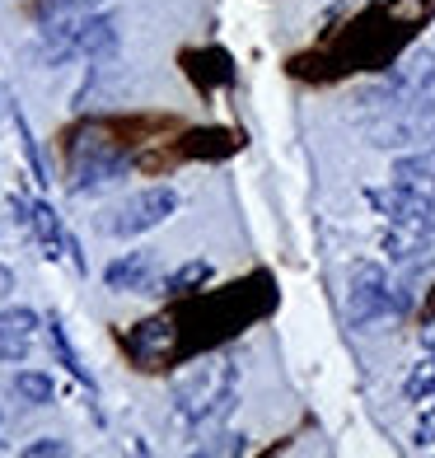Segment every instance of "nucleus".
<instances>
[{
    "mask_svg": "<svg viewBox=\"0 0 435 458\" xmlns=\"http://www.w3.org/2000/svg\"><path fill=\"white\" fill-rule=\"evenodd\" d=\"M267 314H277V276L272 272H248L220 290H197V295L174 300L164 314L141 318L132 327H122V351L127 360L145 374L188 365L206 351H216L225 342H235L243 327L262 323Z\"/></svg>",
    "mask_w": 435,
    "mask_h": 458,
    "instance_id": "obj_1",
    "label": "nucleus"
},
{
    "mask_svg": "<svg viewBox=\"0 0 435 458\" xmlns=\"http://www.w3.org/2000/svg\"><path fill=\"white\" fill-rule=\"evenodd\" d=\"M417 33L422 29L398 10V0H370L356 14L328 24L314 47L290 56L286 75L304 80V85H337V80H351V75H384L417 43Z\"/></svg>",
    "mask_w": 435,
    "mask_h": 458,
    "instance_id": "obj_2",
    "label": "nucleus"
},
{
    "mask_svg": "<svg viewBox=\"0 0 435 458\" xmlns=\"http://www.w3.org/2000/svg\"><path fill=\"white\" fill-rule=\"evenodd\" d=\"M178 122L164 113H127V117H85L75 127L61 131V155H66L71 192L90 197L127 178L136 150H145L164 131H174Z\"/></svg>",
    "mask_w": 435,
    "mask_h": 458,
    "instance_id": "obj_3",
    "label": "nucleus"
},
{
    "mask_svg": "<svg viewBox=\"0 0 435 458\" xmlns=\"http://www.w3.org/2000/svg\"><path fill=\"white\" fill-rule=\"evenodd\" d=\"M235 407H239V365L220 356L211 360V351L197 356V365L174 384V421L197 440H206Z\"/></svg>",
    "mask_w": 435,
    "mask_h": 458,
    "instance_id": "obj_4",
    "label": "nucleus"
},
{
    "mask_svg": "<svg viewBox=\"0 0 435 458\" xmlns=\"http://www.w3.org/2000/svg\"><path fill=\"white\" fill-rule=\"evenodd\" d=\"M117 47V14H66L52 19L43 29V38L33 43V66H66L80 56H108Z\"/></svg>",
    "mask_w": 435,
    "mask_h": 458,
    "instance_id": "obj_5",
    "label": "nucleus"
},
{
    "mask_svg": "<svg viewBox=\"0 0 435 458\" xmlns=\"http://www.w3.org/2000/svg\"><path fill=\"white\" fill-rule=\"evenodd\" d=\"M248 145L243 131L235 127H188L169 140H150L145 150H136V169L141 174H169L178 164H220V159H235L239 150Z\"/></svg>",
    "mask_w": 435,
    "mask_h": 458,
    "instance_id": "obj_6",
    "label": "nucleus"
},
{
    "mask_svg": "<svg viewBox=\"0 0 435 458\" xmlns=\"http://www.w3.org/2000/svg\"><path fill=\"white\" fill-rule=\"evenodd\" d=\"M407 314V295L393 290L388 272L375 262H361L351 267V285H346V323L365 332V327H380V323H393Z\"/></svg>",
    "mask_w": 435,
    "mask_h": 458,
    "instance_id": "obj_7",
    "label": "nucleus"
},
{
    "mask_svg": "<svg viewBox=\"0 0 435 458\" xmlns=\"http://www.w3.org/2000/svg\"><path fill=\"white\" fill-rule=\"evenodd\" d=\"M365 140L375 145V150H412V145H431L435 140V89L380 113L365 127Z\"/></svg>",
    "mask_w": 435,
    "mask_h": 458,
    "instance_id": "obj_8",
    "label": "nucleus"
},
{
    "mask_svg": "<svg viewBox=\"0 0 435 458\" xmlns=\"http://www.w3.org/2000/svg\"><path fill=\"white\" fill-rule=\"evenodd\" d=\"M174 211H178V192H174V187H145V192L108 206V211H103L94 225H98V234L136 239V234H150L155 225H164Z\"/></svg>",
    "mask_w": 435,
    "mask_h": 458,
    "instance_id": "obj_9",
    "label": "nucleus"
},
{
    "mask_svg": "<svg viewBox=\"0 0 435 458\" xmlns=\"http://www.w3.org/2000/svg\"><path fill=\"white\" fill-rule=\"evenodd\" d=\"M365 201L388 220V225H407L435 211V182H388V187H370Z\"/></svg>",
    "mask_w": 435,
    "mask_h": 458,
    "instance_id": "obj_10",
    "label": "nucleus"
},
{
    "mask_svg": "<svg viewBox=\"0 0 435 458\" xmlns=\"http://www.w3.org/2000/svg\"><path fill=\"white\" fill-rule=\"evenodd\" d=\"M178 66L183 75L192 80V89L197 94H216V89H230L239 71H235V56L225 52V47H188L178 56Z\"/></svg>",
    "mask_w": 435,
    "mask_h": 458,
    "instance_id": "obj_11",
    "label": "nucleus"
},
{
    "mask_svg": "<svg viewBox=\"0 0 435 458\" xmlns=\"http://www.w3.org/2000/svg\"><path fill=\"white\" fill-rule=\"evenodd\" d=\"M14 216H19V225H24V229H33V239L43 243L47 258H61V253H66V229H61V220H56V211H52L47 201H24V197H14Z\"/></svg>",
    "mask_w": 435,
    "mask_h": 458,
    "instance_id": "obj_12",
    "label": "nucleus"
},
{
    "mask_svg": "<svg viewBox=\"0 0 435 458\" xmlns=\"http://www.w3.org/2000/svg\"><path fill=\"white\" fill-rule=\"evenodd\" d=\"M150 272H155V253H150V248H136V253L108 262L103 285L117 290V295H127V290H150Z\"/></svg>",
    "mask_w": 435,
    "mask_h": 458,
    "instance_id": "obj_13",
    "label": "nucleus"
},
{
    "mask_svg": "<svg viewBox=\"0 0 435 458\" xmlns=\"http://www.w3.org/2000/svg\"><path fill=\"white\" fill-rule=\"evenodd\" d=\"M206 281H211V262L197 258V262H188V267H178L174 276H164L159 285H150V295H159V300H183V295H197Z\"/></svg>",
    "mask_w": 435,
    "mask_h": 458,
    "instance_id": "obj_14",
    "label": "nucleus"
},
{
    "mask_svg": "<svg viewBox=\"0 0 435 458\" xmlns=\"http://www.w3.org/2000/svg\"><path fill=\"white\" fill-rule=\"evenodd\" d=\"M388 178L393 182H435V140L422 145V150H412V155H398Z\"/></svg>",
    "mask_w": 435,
    "mask_h": 458,
    "instance_id": "obj_15",
    "label": "nucleus"
},
{
    "mask_svg": "<svg viewBox=\"0 0 435 458\" xmlns=\"http://www.w3.org/2000/svg\"><path fill=\"white\" fill-rule=\"evenodd\" d=\"M47 337H52V351H56V360L66 365V369H71V374H75V379L85 384V388H94V374H90L85 365H80V356H75V346H71V337H66V323H61L56 314L47 318Z\"/></svg>",
    "mask_w": 435,
    "mask_h": 458,
    "instance_id": "obj_16",
    "label": "nucleus"
},
{
    "mask_svg": "<svg viewBox=\"0 0 435 458\" xmlns=\"http://www.w3.org/2000/svg\"><path fill=\"white\" fill-rule=\"evenodd\" d=\"M10 393H14L19 403H29V407H47L56 388H52L47 374H38V369H19L14 379H10Z\"/></svg>",
    "mask_w": 435,
    "mask_h": 458,
    "instance_id": "obj_17",
    "label": "nucleus"
},
{
    "mask_svg": "<svg viewBox=\"0 0 435 458\" xmlns=\"http://www.w3.org/2000/svg\"><path fill=\"white\" fill-rule=\"evenodd\" d=\"M98 0H29V14L38 24H52V19H66V14H90Z\"/></svg>",
    "mask_w": 435,
    "mask_h": 458,
    "instance_id": "obj_18",
    "label": "nucleus"
},
{
    "mask_svg": "<svg viewBox=\"0 0 435 458\" xmlns=\"http://www.w3.org/2000/svg\"><path fill=\"white\" fill-rule=\"evenodd\" d=\"M14 127H19V140H24V155H29V169H33V178H38V182H47V169H43V159H38L33 131H29V122H24V113H19V108H14Z\"/></svg>",
    "mask_w": 435,
    "mask_h": 458,
    "instance_id": "obj_19",
    "label": "nucleus"
},
{
    "mask_svg": "<svg viewBox=\"0 0 435 458\" xmlns=\"http://www.w3.org/2000/svg\"><path fill=\"white\" fill-rule=\"evenodd\" d=\"M412 445H417V449L435 445V393H431V398H426V411H422V421H417V430H412Z\"/></svg>",
    "mask_w": 435,
    "mask_h": 458,
    "instance_id": "obj_20",
    "label": "nucleus"
},
{
    "mask_svg": "<svg viewBox=\"0 0 435 458\" xmlns=\"http://www.w3.org/2000/svg\"><path fill=\"white\" fill-rule=\"evenodd\" d=\"M243 449H248L243 435H216V440L197 445V454H243Z\"/></svg>",
    "mask_w": 435,
    "mask_h": 458,
    "instance_id": "obj_21",
    "label": "nucleus"
},
{
    "mask_svg": "<svg viewBox=\"0 0 435 458\" xmlns=\"http://www.w3.org/2000/svg\"><path fill=\"white\" fill-rule=\"evenodd\" d=\"M361 5H370V0H333V5H328V14H323V24H319V29L337 24V19H346V14H356Z\"/></svg>",
    "mask_w": 435,
    "mask_h": 458,
    "instance_id": "obj_22",
    "label": "nucleus"
},
{
    "mask_svg": "<svg viewBox=\"0 0 435 458\" xmlns=\"http://www.w3.org/2000/svg\"><path fill=\"white\" fill-rule=\"evenodd\" d=\"M24 454L29 458H56V454H71V445L66 440H33V445H24Z\"/></svg>",
    "mask_w": 435,
    "mask_h": 458,
    "instance_id": "obj_23",
    "label": "nucleus"
},
{
    "mask_svg": "<svg viewBox=\"0 0 435 458\" xmlns=\"http://www.w3.org/2000/svg\"><path fill=\"white\" fill-rule=\"evenodd\" d=\"M29 356V337H0V360H24Z\"/></svg>",
    "mask_w": 435,
    "mask_h": 458,
    "instance_id": "obj_24",
    "label": "nucleus"
},
{
    "mask_svg": "<svg viewBox=\"0 0 435 458\" xmlns=\"http://www.w3.org/2000/svg\"><path fill=\"white\" fill-rule=\"evenodd\" d=\"M10 285H14V276L5 272V267H0V295H5V290H10Z\"/></svg>",
    "mask_w": 435,
    "mask_h": 458,
    "instance_id": "obj_25",
    "label": "nucleus"
},
{
    "mask_svg": "<svg viewBox=\"0 0 435 458\" xmlns=\"http://www.w3.org/2000/svg\"><path fill=\"white\" fill-rule=\"evenodd\" d=\"M5 113H14V108H10V94L0 89V117H5Z\"/></svg>",
    "mask_w": 435,
    "mask_h": 458,
    "instance_id": "obj_26",
    "label": "nucleus"
},
{
    "mask_svg": "<svg viewBox=\"0 0 435 458\" xmlns=\"http://www.w3.org/2000/svg\"><path fill=\"white\" fill-rule=\"evenodd\" d=\"M426 314L435 318V290H431V295H426Z\"/></svg>",
    "mask_w": 435,
    "mask_h": 458,
    "instance_id": "obj_27",
    "label": "nucleus"
},
{
    "mask_svg": "<svg viewBox=\"0 0 435 458\" xmlns=\"http://www.w3.org/2000/svg\"><path fill=\"white\" fill-rule=\"evenodd\" d=\"M431 346H435V342H431Z\"/></svg>",
    "mask_w": 435,
    "mask_h": 458,
    "instance_id": "obj_28",
    "label": "nucleus"
}]
</instances>
